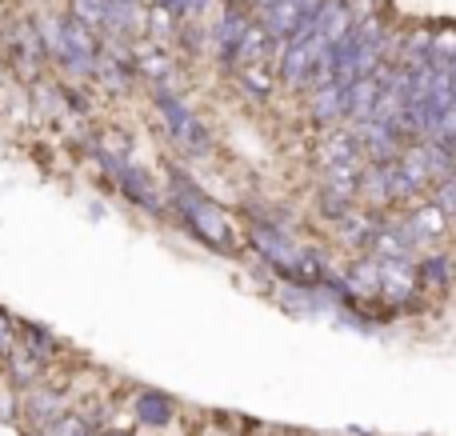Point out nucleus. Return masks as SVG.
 I'll return each instance as SVG.
<instances>
[{"instance_id":"obj_1","label":"nucleus","mask_w":456,"mask_h":436,"mask_svg":"<svg viewBox=\"0 0 456 436\" xmlns=\"http://www.w3.org/2000/svg\"><path fill=\"white\" fill-rule=\"evenodd\" d=\"M168 213L176 216V221L184 224V229L192 232V240H200V245L208 248V253L216 256H236L244 245L240 229H236L232 213L221 205V200H213L205 189H197V184L189 181V176L181 173V168L168 165Z\"/></svg>"},{"instance_id":"obj_2","label":"nucleus","mask_w":456,"mask_h":436,"mask_svg":"<svg viewBox=\"0 0 456 436\" xmlns=\"http://www.w3.org/2000/svg\"><path fill=\"white\" fill-rule=\"evenodd\" d=\"M149 101L160 117V133H165V141L173 144L184 160L213 157V133H208V125L189 109V101H184L176 88H149Z\"/></svg>"},{"instance_id":"obj_3","label":"nucleus","mask_w":456,"mask_h":436,"mask_svg":"<svg viewBox=\"0 0 456 436\" xmlns=\"http://www.w3.org/2000/svg\"><path fill=\"white\" fill-rule=\"evenodd\" d=\"M88 157L96 160V168H101L104 181L112 184V192H120L133 208L157 216V221L168 216V197L149 168H141L133 157H104V152H88Z\"/></svg>"},{"instance_id":"obj_4","label":"nucleus","mask_w":456,"mask_h":436,"mask_svg":"<svg viewBox=\"0 0 456 436\" xmlns=\"http://www.w3.org/2000/svg\"><path fill=\"white\" fill-rule=\"evenodd\" d=\"M0 64L28 88L37 85L40 72L48 69V56H45V44H40V32H37L32 16L0 24Z\"/></svg>"},{"instance_id":"obj_5","label":"nucleus","mask_w":456,"mask_h":436,"mask_svg":"<svg viewBox=\"0 0 456 436\" xmlns=\"http://www.w3.org/2000/svg\"><path fill=\"white\" fill-rule=\"evenodd\" d=\"M324 56H329V40L316 36V32L289 40L284 52H281V61H276V80H281V88H289V93H308L313 72Z\"/></svg>"},{"instance_id":"obj_6","label":"nucleus","mask_w":456,"mask_h":436,"mask_svg":"<svg viewBox=\"0 0 456 436\" xmlns=\"http://www.w3.org/2000/svg\"><path fill=\"white\" fill-rule=\"evenodd\" d=\"M61 413H69V405H64L61 389H53V384L37 381V384H28V389L16 392V421L24 424V432L48 429Z\"/></svg>"},{"instance_id":"obj_7","label":"nucleus","mask_w":456,"mask_h":436,"mask_svg":"<svg viewBox=\"0 0 456 436\" xmlns=\"http://www.w3.org/2000/svg\"><path fill=\"white\" fill-rule=\"evenodd\" d=\"M133 69H136V80H144L149 88H173L181 64H176V56L165 44L144 36L133 44Z\"/></svg>"},{"instance_id":"obj_8","label":"nucleus","mask_w":456,"mask_h":436,"mask_svg":"<svg viewBox=\"0 0 456 436\" xmlns=\"http://www.w3.org/2000/svg\"><path fill=\"white\" fill-rule=\"evenodd\" d=\"M321 144L313 149V165L316 173H329L337 165H361V144H356L353 128L348 125H337V128H321Z\"/></svg>"},{"instance_id":"obj_9","label":"nucleus","mask_w":456,"mask_h":436,"mask_svg":"<svg viewBox=\"0 0 456 436\" xmlns=\"http://www.w3.org/2000/svg\"><path fill=\"white\" fill-rule=\"evenodd\" d=\"M248 24H252V16L244 12V8H224V12L216 16V24L208 28V36H213V44L208 48H213V56H216L221 69L232 72V56H236V48H240Z\"/></svg>"},{"instance_id":"obj_10","label":"nucleus","mask_w":456,"mask_h":436,"mask_svg":"<svg viewBox=\"0 0 456 436\" xmlns=\"http://www.w3.org/2000/svg\"><path fill=\"white\" fill-rule=\"evenodd\" d=\"M401 216H404V224H409V232L417 237L420 248H428V245H436V240H444V237H449V229H452L449 213H444V208H436L428 197H420L417 205L401 208Z\"/></svg>"},{"instance_id":"obj_11","label":"nucleus","mask_w":456,"mask_h":436,"mask_svg":"<svg viewBox=\"0 0 456 436\" xmlns=\"http://www.w3.org/2000/svg\"><path fill=\"white\" fill-rule=\"evenodd\" d=\"M0 360H4V381L12 384L16 392L28 389V384H37L40 376H45V368H48V360L40 357V352L32 349L28 341H20V336H16V341L8 344L4 357H0Z\"/></svg>"},{"instance_id":"obj_12","label":"nucleus","mask_w":456,"mask_h":436,"mask_svg":"<svg viewBox=\"0 0 456 436\" xmlns=\"http://www.w3.org/2000/svg\"><path fill=\"white\" fill-rule=\"evenodd\" d=\"M345 96H348V85H340V80H324V85L308 88V117H313V125L316 128L345 125Z\"/></svg>"},{"instance_id":"obj_13","label":"nucleus","mask_w":456,"mask_h":436,"mask_svg":"<svg viewBox=\"0 0 456 436\" xmlns=\"http://www.w3.org/2000/svg\"><path fill=\"white\" fill-rule=\"evenodd\" d=\"M133 421L141 424V429H168V424L176 421V400L160 389H136Z\"/></svg>"},{"instance_id":"obj_14","label":"nucleus","mask_w":456,"mask_h":436,"mask_svg":"<svg viewBox=\"0 0 456 436\" xmlns=\"http://www.w3.org/2000/svg\"><path fill=\"white\" fill-rule=\"evenodd\" d=\"M417 288L420 293H452L456 288V256L449 253H425L417 256Z\"/></svg>"},{"instance_id":"obj_15","label":"nucleus","mask_w":456,"mask_h":436,"mask_svg":"<svg viewBox=\"0 0 456 436\" xmlns=\"http://www.w3.org/2000/svg\"><path fill=\"white\" fill-rule=\"evenodd\" d=\"M377 101H380V80L356 77L353 85H348V96H345V125H364V120H372Z\"/></svg>"},{"instance_id":"obj_16","label":"nucleus","mask_w":456,"mask_h":436,"mask_svg":"<svg viewBox=\"0 0 456 436\" xmlns=\"http://www.w3.org/2000/svg\"><path fill=\"white\" fill-rule=\"evenodd\" d=\"M356 205H361V200H356V189H340V184H324V181H321V189H316V216L329 224H337L340 216H348Z\"/></svg>"},{"instance_id":"obj_17","label":"nucleus","mask_w":456,"mask_h":436,"mask_svg":"<svg viewBox=\"0 0 456 436\" xmlns=\"http://www.w3.org/2000/svg\"><path fill=\"white\" fill-rule=\"evenodd\" d=\"M236 85L252 96V101H273L281 80H276V69L268 64H256V69H236Z\"/></svg>"},{"instance_id":"obj_18","label":"nucleus","mask_w":456,"mask_h":436,"mask_svg":"<svg viewBox=\"0 0 456 436\" xmlns=\"http://www.w3.org/2000/svg\"><path fill=\"white\" fill-rule=\"evenodd\" d=\"M16 336H20V341H28L45 360L61 357V336H56L48 325H40V320H24V317H16Z\"/></svg>"},{"instance_id":"obj_19","label":"nucleus","mask_w":456,"mask_h":436,"mask_svg":"<svg viewBox=\"0 0 456 436\" xmlns=\"http://www.w3.org/2000/svg\"><path fill=\"white\" fill-rule=\"evenodd\" d=\"M93 421H88L85 413H77V408H69V413H61L48 429H40V432H28V436H93Z\"/></svg>"},{"instance_id":"obj_20","label":"nucleus","mask_w":456,"mask_h":436,"mask_svg":"<svg viewBox=\"0 0 456 436\" xmlns=\"http://www.w3.org/2000/svg\"><path fill=\"white\" fill-rule=\"evenodd\" d=\"M428 61H433L436 69H449V64L456 61V24H441V28H433Z\"/></svg>"},{"instance_id":"obj_21","label":"nucleus","mask_w":456,"mask_h":436,"mask_svg":"<svg viewBox=\"0 0 456 436\" xmlns=\"http://www.w3.org/2000/svg\"><path fill=\"white\" fill-rule=\"evenodd\" d=\"M104 12H109V0H69V16L93 24L96 32L104 28Z\"/></svg>"},{"instance_id":"obj_22","label":"nucleus","mask_w":456,"mask_h":436,"mask_svg":"<svg viewBox=\"0 0 456 436\" xmlns=\"http://www.w3.org/2000/svg\"><path fill=\"white\" fill-rule=\"evenodd\" d=\"M160 4H165L168 12L184 24V20H200V16H205V8L213 4V0H160Z\"/></svg>"},{"instance_id":"obj_23","label":"nucleus","mask_w":456,"mask_h":436,"mask_svg":"<svg viewBox=\"0 0 456 436\" xmlns=\"http://www.w3.org/2000/svg\"><path fill=\"white\" fill-rule=\"evenodd\" d=\"M340 4L348 8V16L356 20H372V16H380V8H385V0H340Z\"/></svg>"},{"instance_id":"obj_24","label":"nucleus","mask_w":456,"mask_h":436,"mask_svg":"<svg viewBox=\"0 0 456 436\" xmlns=\"http://www.w3.org/2000/svg\"><path fill=\"white\" fill-rule=\"evenodd\" d=\"M0 421H16V389L0 381Z\"/></svg>"},{"instance_id":"obj_25","label":"nucleus","mask_w":456,"mask_h":436,"mask_svg":"<svg viewBox=\"0 0 456 436\" xmlns=\"http://www.w3.org/2000/svg\"><path fill=\"white\" fill-rule=\"evenodd\" d=\"M16 341V317L8 309H0V357H4V349Z\"/></svg>"},{"instance_id":"obj_26","label":"nucleus","mask_w":456,"mask_h":436,"mask_svg":"<svg viewBox=\"0 0 456 436\" xmlns=\"http://www.w3.org/2000/svg\"><path fill=\"white\" fill-rule=\"evenodd\" d=\"M93 436H133V432H125V429H101V432H93Z\"/></svg>"},{"instance_id":"obj_27","label":"nucleus","mask_w":456,"mask_h":436,"mask_svg":"<svg viewBox=\"0 0 456 436\" xmlns=\"http://www.w3.org/2000/svg\"><path fill=\"white\" fill-rule=\"evenodd\" d=\"M224 8H252V0H224Z\"/></svg>"}]
</instances>
